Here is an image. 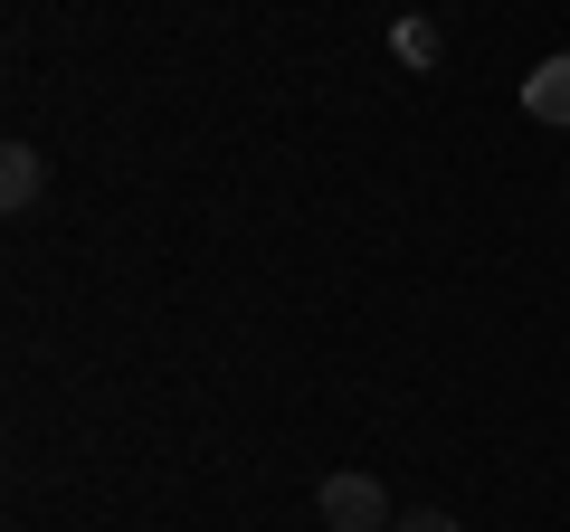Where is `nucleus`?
<instances>
[{
  "label": "nucleus",
  "mask_w": 570,
  "mask_h": 532,
  "mask_svg": "<svg viewBox=\"0 0 570 532\" xmlns=\"http://www.w3.org/2000/svg\"><path fill=\"white\" fill-rule=\"evenodd\" d=\"M314 513H324V532H400L381 475H362V466H333L324 485H314Z\"/></svg>",
  "instance_id": "nucleus-1"
},
{
  "label": "nucleus",
  "mask_w": 570,
  "mask_h": 532,
  "mask_svg": "<svg viewBox=\"0 0 570 532\" xmlns=\"http://www.w3.org/2000/svg\"><path fill=\"white\" fill-rule=\"evenodd\" d=\"M39 190H48V152L39 144H0V209L20 219V209H39Z\"/></svg>",
  "instance_id": "nucleus-2"
},
{
  "label": "nucleus",
  "mask_w": 570,
  "mask_h": 532,
  "mask_svg": "<svg viewBox=\"0 0 570 532\" xmlns=\"http://www.w3.org/2000/svg\"><path fill=\"white\" fill-rule=\"evenodd\" d=\"M523 115H532V124H561V134H570V48H561V58H542V67L523 77Z\"/></svg>",
  "instance_id": "nucleus-3"
},
{
  "label": "nucleus",
  "mask_w": 570,
  "mask_h": 532,
  "mask_svg": "<svg viewBox=\"0 0 570 532\" xmlns=\"http://www.w3.org/2000/svg\"><path fill=\"white\" fill-rule=\"evenodd\" d=\"M400 532H456L448 513H400Z\"/></svg>",
  "instance_id": "nucleus-4"
}]
</instances>
